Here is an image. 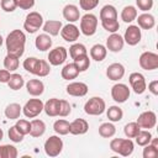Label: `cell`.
<instances>
[{"mask_svg": "<svg viewBox=\"0 0 158 158\" xmlns=\"http://www.w3.org/2000/svg\"><path fill=\"white\" fill-rule=\"evenodd\" d=\"M63 149V141L58 136H51L44 142V152L48 157H57Z\"/></svg>", "mask_w": 158, "mask_h": 158, "instance_id": "cell-7", "label": "cell"}, {"mask_svg": "<svg viewBox=\"0 0 158 158\" xmlns=\"http://www.w3.org/2000/svg\"><path fill=\"white\" fill-rule=\"evenodd\" d=\"M110 148L115 153H118L123 157H128L132 154L135 146L131 138H114L110 142Z\"/></svg>", "mask_w": 158, "mask_h": 158, "instance_id": "cell-2", "label": "cell"}, {"mask_svg": "<svg viewBox=\"0 0 158 158\" xmlns=\"http://www.w3.org/2000/svg\"><path fill=\"white\" fill-rule=\"evenodd\" d=\"M123 44H125V41H123V37L120 36L118 33H111L107 40H106V49L111 51V52H120L122 48H123Z\"/></svg>", "mask_w": 158, "mask_h": 158, "instance_id": "cell-15", "label": "cell"}, {"mask_svg": "<svg viewBox=\"0 0 158 158\" xmlns=\"http://www.w3.org/2000/svg\"><path fill=\"white\" fill-rule=\"evenodd\" d=\"M2 137H4V132H2V130L0 128V141L2 139Z\"/></svg>", "mask_w": 158, "mask_h": 158, "instance_id": "cell-54", "label": "cell"}, {"mask_svg": "<svg viewBox=\"0 0 158 158\" xmlns=\"http://www.w3.org/2000/svg\"><path fill=\"white\" fill-rule=\"evenodd\" d=\"M43 25V17L40 12L37 11H32L26 16L25 23H23V28L28 32V33H35L37 32Z\"/></svg>", "mask_w": 158, "mask_h": 158, "instance_id": "cell-4", "label": "cell"}, {"mask_svg": "<svg viewBox=\"0 0 158 158\" xmlns=\"http://www.w3.org/2000/svg\"><path fill=\"white\" fill-rule=\"evenodd\" d=\"M23 84H25V80H23L22 75L21 74H17V73L11 74L9 81H7L9 88L12 89V90H20L23 86Z\"/></svg>", "mask_w": 158, "mask_h": 158, "instance_id": "cell-33", "label": "cell"}, {"mask_svg": "<svg viewBox=\"0 0 158 158\" xmlns=\"http://www.w3.org/2000/svg\"><path fill=\"white\" fill-rule=\"evenodd\" d=\"M106 75L110 80H120L125 75V67L121 63H112L106 69Z\"/></svg>", "mask_w": 158, "mask_h": 158, "instance_id": "cell-16", "label": "cell"}, {"mask_svg": "<svg viewBox=\"0 0 158 158\" xmlns=\"http://www.w3.org/2000/svg\"><path fill=\"white\" fill-rule=\"evenodd\" d=\"M2 42H4V40H2V37H1V35H0V47H1V44H2Z\"/></svg>", "mask_w": 158, "mask_h": 158, "instance_id": "cell-55", "label": "cell"}, {"mask_svg": "<svg viewBox=\"0 0 158 158\" xmlns=\"http://www.w3.org/2000/svg\"><path fill=\"white\" fill-rule=\"evenodd\" d=\"M137 125L141 127V128H146V130H149V128H153L157 123V116L153 111H144L142 112L138 118H137Z\"/></svg>", "mask_w": 158, "mask_h": 158, "instance_id": "cell-13", "label": "cell"}, {"mask_svg": "<svg viewBox=\"0 0 158 158\" xmlns=\"http://www.w3.org/2000/svg\"><path fill=\"white\" fill-rule=\"evenodd\" d=\"M69 54L72 57V59L79 57V56H83V54H88V51L85 48L84 44L81 43H74L69 47Z\"/></svg>", "mask_w": 158, "mask_h": 158, "instance_id": "cell-39", "label": "cell"}, {"mask_svg": "<svg viewBox=\"0 0 158 158\" xmlns=\"http://www.w3.org/2000/svg\"><path fill=\"white\" fill-rule=\"evenodd\" d=\"M137 17V10L135 6L132 5H128V6H125L121 11V20L126 23H130L132 21H135Z\"/></svg>", "mask_w": 158, "mask_h": 158, "instance_id": "cell-28", "label": "cell"}, {"mask_svg": "<svg viewBox=\"0 0 158 158\" xmlns=\"http://www.w3.org/2000/svg\"><path fill=\"white\" fill-rule=\"evenodd\" d=\"M35 44H36V48L38 51H47L52 47V38L47 35V33H42V35H38L36 37V41H35Z\"/></svg>", "mask_w": 158, "mask_h": 158, "instance_id": "cell-24", "label": "cell"}, {"mask_svg": "<svg viewBox=\"0 0 158 158\" xmlns=\"http://www.w3.org/2000/svg\"><path fill=\"white\" fill-rule=\"evenodd\" d=\"M143 158H156L158 157V147L148 143L146 146H143Z\"/></svg>", "mask_w": 158, "mask_h": 158, "instance_id": "cell-43", "label": "cell"}, {"mask_svg": "<svg viewBox=\"0 0 158 158\" xmlns=\"http://www.w3.org/2000/svg\"><path fill=\"white\" fill-rule=\"evenodd\" d=\"M88 93V85L81 81H73L67 85V94L72 96H84Z\"/></svg>", "mask_w": 158, "mask_h": 158, "instance_id": "cell-17", "label": "cell"}, {"mask_svg": "<svg viewBox=\"0 0 158 158\" xmlns=\"http://www.w3.org/2000/svg\"><path fill=\"white\" fill-rule=\"evenodd\" d=\"M10 72L7 69H0V83H7L10 79Z\"/></svg>", "mask_w": 158, "mask_h": 158, "instance_id": "cell-52", "label": "cell"}, {"mask_svg": "<svg viewBox=\"0 0 158 158\" xmlns=\"http://www.w3.org/2000/svg\"><path fill=\"white\" fill-rule=\"evenodd\" d=\"M43 111H44L48 116H51V117L58 116V112H59V99H56V98L49 99V100L44 104Z\"/></svg>", "mask_w": 158, "mask_h": 158, "instance_id": "cell-25", "label": "cell"}, {"mask_svg": "<svg viewBox=\"0 0 158 158\" xmlns=\"http://www.w3.org/2000/svg\"><path fill=\"white\" fill-rule=\"evenodd\" d=\"M106 54H107L106 47L102 46V44H100V43L94 44V46L90 48V57H91V59H94V60H96V62L104 60L105 57H106Z\"/></svg>", "mask_w": 158, "mask_h": 158, "instance_id": "cell-23", "label": "cell"}, {"mask_svg": "<svg viewBox=\"0 0 158 158\" xmlns=\"http://www.w3.org/2000/svg\"><path fill=\"white\" fill-rule=\"evenodd\" d=\"M70 104L67 101V100H59V112H58V116H62V117H65L70 114Z\"/></svg>", "mask_w": 158, "mask_h": 158, "instance_id": "cell-47", "label": "cell"}, {"mask_svg": "<svg viewBox=\"0 0 158 158\" xmlns=\"http://www.w3.org/2000/svg\"><path fill=\"white\" fill-rule=\"evenodd\" d=\"M74 64L77 65V68L81 73V72H85L90 67V59H89L88 54H83V56H79V57L74 58Z\"/></svg>", "mask_w": 158, "mask_h": 158, "instance_id": "cell-38", "label": "cell"}, {"mask_svg": "<svg viewBox=\"0 0 158 158\" xmlns=\"http://www.w3.org/2000/svg\"><path fill=\"white\" fill-rule=\"evenodd\" d=\"M63 17L69 21V22H75V21H79L80 19V12H79V9L78 6L73 5V4H68L63 7Z\"/></svg>", "mask_w": 158, "mask_h": 158, "instance_id": "cell-20", "label": "cell"}, {"mask_svg": "<svg viewBox=\"0 0 158 158\" xmlns=\"http://www.w3.org/2000/svg\"><path fill=\"white\" fill-rule=\"evenodd\" d=\"M100 20H117V10L112 5H105L100 10Z\"/></svg>", "mask_w": 158, "mask_h": 158, "instance_id": "cell-30", "label": "cell"}, {"mask_svg": "<svg viewBox=\"0 0 158 158\" xmlns=\"http://www.w3.org/2000/svg\"><path fill=\"white\" fill-rule=\"evenodd\" d=\"M136 138V143L138 146H146L151 142L152 139V133L148 131V130H139V132L137 133V136L135 137Z\"/></svg>", "mask_w": 158, "mask_h": 158, "instance_id": "cell-37", "label": "cell"}, {"mask_svg": "<svg viewBox=\"0 0 158 158\" xmlns=\"http://www.w3.org/2000/svg\"><path fill=\"white\" fill-rule=\"evenodd\" d=\"M16 128L25 136V135H28L30 133V130H31V122H28L27 120H17L16 122Z\"/></svg>", "mask_w": 158, "mask_h": 158, "instance_id": "cell-46", "label": "cell"}, {"mask_svg": "<svg viewBox=\"0 0 158 158\" xmlns=\"http://www.w3.org/2000/svg\"><path fill=\"white\" fill-rule=\"evenodd\" d=\"M16 6L22 10H30L35 6V0H15Z\"/></svg>", "mask_w": 158, "mask_h": 158, "instance_id": "cell-50", "label": "cell"}, {"mask_svg": "<svg viewBox=\"0 0 158 158\" xmlns=\"http://www.w3.org/2000/svg\"><path fill=\"white\" fill-rule=\"evenodd\" d=\"M139 130H141V127L137 125V122H128L123 127V132L127 138H135L137 136V133L139 132Z\"/></svg>", "mask_w": 158, "mask_h": 158, "instance_id": "cell-40", "label": "cell"}, {"mask_svg": "<svg viewBox=\"0 0 158 158\" xmlns=\"http://www.w3.org/2000/svg\"><path fill=\"white\" fill-rule=\"evenodd\" d=\"M111 96H112L114 101L122 104L130 98V89L126 84L117 83L111 88Z\"/></svg>", "mask_w": 158, "mask_h": 158, "instance_id": "cell-9", "label": "cell"}, {"mask_svg": "<svg viewBox=\"0 0 158 158\" xmlns=\"http://www.w3.org/2000/svg\"><path fill=\"white\" fill-rule=\"evenodd\" d=\"M0 5H1V9L4 11H6V12H12L17 7L15 0H1Z\"/></svg>", "mask_w": 158, "mask_h": 158, "instance_id": "cell-49", "label": "cell"}, {"mask_svg": "<svg viewBox=\"0 0 158 158\" xmlns=\"http://www.w3.org/2000/svg\"><path fill=\"white\" fill-rule=\"evenodd\" d=\"M79 35H80V31H79V28L74 23H68L65 26H62L60 36H62V38L64 41H67V42H75L79 38Z\"/></svg>", "mask_w": 158, "mask_h": 158, "instance_id": "cell-14", "label": "cell"}, {"mask_svg": "<svg viewBox=\"0 0 158 158\" xmlns=\"http://www.w3.org/2000/svg\"><path fill=\"white\" fill-rule=\"evenodd\" d=\"M98 17L93 14H85L80 19V31L85 36H93L96 32Z\"/></svg>", "mask_w": 158, "mask_h": 158, "instance_id": "cell-5", "label": "cell"}, {"mask_svg": "<svg viewBox=\"0 0 158 158\" xmlns=\"http://www.w3.org/2000/svg\"><path fill=\"white\" fill-rule=\"evenodd\" d=\"M4 67H5V69H7L9 72L16 70V69L19 68V58L7 54V56L4 58Z\"/></svg>", "mask_w": 158, "mask_h": 158, "instance_id": "cell-42", "label": "cell"}, {"mask_svg": "<svg viewBox=\"0 0 158 158\" xmlns=\"http://www.w3.org/2000/svg\"><path fill=\"white\" fill-rule=\"evenodd\" d=\"M21 111H22V107L20 106V104L12 102V104H9L6 106V109H5V116L9 120H17L20 117Z\"/></svg>", "mask_w": 158, "mask_h": 158, "instance_id": "cell-29", "label": "cell"}, {"mask_svg": "<svg viewBox=\"0 0 158 158\" xmlns=\"http://www.w3.org/2000/svg\"><path fill=\"white\" fill-rule=\"evenodd\" d=\"M37 62H38V58L36 57H28L23 60V68L25 70H27L28 73L33 74L35 73V69H36V65H37Z\"/></svg>", "mask_w": 158, "mask_h": 158, "instance_id": "cell-44", "label": "cell"}, {"mask_svg": "<svg viewBox=\"0 0 158 158\" xmlns=\"http://www.w3.org/2000/svg\"><path fill=\"white\" fill-rule=\"evenodd\" d=\"M5 43H6L7 54L16 57V58H20L25 52L26 36L21 30H14L7 35Z\"/></svg>", "mask_w": 158, "mask_h": 158, "instance_id": "cell-1", "label": "cell"}, {"mask_svg": "<svg viewBox=\"0 0 158 158\" xmlns=\"http://www.w3.org/2000/svg\"><path fill=\"white\" fill-rule=\"evenodd\" d=\"M106 109L105 101L99 98V96H93L91 99H89L85 105H84V111L88 115L91 116H96V115H101Z\"/></svg>", "mask_w": 158, "mask_h": 158, "instance_id": "cell-3", "label": "cell"}, {"mask_svg": "<svg viewBox=\"0 0 158 158\" xmlns=\"http://www.w3.org/2000/svg\"><path fill=\"white\" fill-rule=\"evenodd\" d=\"M128 81H130V85H131V88L133 89V91L136 94L144 93L147 85H146V79H144L143 74H141L138 72L131 73L130 77H128Z\"/></svg>", "mask_w": 158, "mask_h": 158, "instance_id": "cell-10", "label": "cell"}, {"mask_svg": "<svg viewBox=\"0 0 158 158\" xmlns=\"http://www.w3.org/2000/svg\"><path fill=\"white\" fill-rule=\"evenodd\" d=\"M27 93L32 96H40L44 91V84L40 79H30L26 83Z\"/></svg>", "mask_w": 158, "mask_h": 158, "instance_id": "cell-19", "label": "cell"}, {"mask_svg": "<svg viewBox=\"0 0 158 158\" xmlns=\"http://www.w3.org/2000/svg\"><path fill=\"white\" fill-rule=\"evenodd\" d=\"M139 65L144 70H154L158 68V54L154 52H143L139 56Z\"/></svg>", "mask_w": 158, "mask_h": 158, "instance_id": "cell-8", "label": "cell"}, {"mask_svg": "<svg viewBox=\"0 0 158 158\" xmlns=\"http://www.w3.org/2000/svg\"><path fill=\"white\" fill-rule=\"evenodd\" d=\"M148 90L153 95H158V80H153L148 84Z\"/></svg>", "mask_w": 158, "mask_h": 158, "instance_id": "cell-53", "label": "cell"}, {"mask_svg": "<svg viewBox=\"0 0 158 158\" xmlns=\"http://www.w3.org/2000/svg\"><path fill=\"white\" fill-rule=\"evenodd\" d=\"M106 115H107V118L112 122H117V121H121L122 120V116H123V111L121 107L114 105V106H110L106 111Z\"/></svg>", "mask_w": 158, "mask_h": 158, "instance_id": "cell-32", "label": "cell"}, {"mask_svg": "<svg viewBox=\"0 0 158 158\" xmlns=\"http://www.w3.org/2000/svg\"><path fill=\"white\" fill-rule=\"evenodd\" d=\"M9 138L12 141V142H15V143H20L22 139H23V135L16 128V126H11L10 128H9Z\"/></svg>", "mask_w": 158, "mask_h": 158, "instance_id": "cell-45", "label": "cell"}, {"mask_svg": "<svg viewBox=\"0 0 158 158\" xmlns=\"http://www.w3.org/2000/svg\"><path fill=\"white\" fill-rule=\"evenodd\" d=\"M116 133V127L111 122H104L99 126V135L104 138H110Z\"/></svg>", "mask_w": 158, "mask_h": 158, "instance_id": "cell-31", "label": "cell"}, {"mask_svg": "<svg viewBox=\"0 0 158 158\" xmlns=\"http://www.w3.org/2000/svg\"><path fill=\"white\" fill-rule=\"evenodd\" d=\"M89 130V123L84 118H75L69 123V133L72 135H84Z\"/></svg>", "mask_w": 158, "mask_h": 158, "instance_id": "cell-18", "label": "cell"}, {"mask_svg": "<svg viewBox=\"0 0 158 158\" xmlns=\"http://www.w3.org/2000/svg\"><path fill=\"white\" fill-rule=\"evenodd\" d=\"M46 131V123L42 120L35 118L31 121V130H30V135L32 137H41Z\"/></svg>", "mask_w": 158, "mask_h": 158, "instance_id": "cell-27", "label": "cell"}, {"mask_svg": "<svg viewBox=\"0 0 158 158\" xmlns=\"http://www.w3.org/2000/svg\"><path fill=\"white\" fill-rule=\"evenodd\" d=\"M101 25L110 33H115L120 28V23L117 20H101Z\"/></svg>", "mask_w": 158, "mask_h": 158, "instance_id": "cell-41", "label": "cell"}, {"mask_svg": "<svg viewBox=\"0 0 158 158\" xmlns=\"http://www.w3.org/2000/svg\"><path fill=\"white\" fill-rule=\"evenodd\" d=\"M98 4H99V0H79V6L81 7V10H85V11L95 9Z\"/></svg>", "mask_w": 158, "mask_h": 158, "instance_id": "cell-48", "label": "cell"}, {"mask_svg": "<svg viewBox=\"0 0 158 158\" xmlns=\"http://www.w3.org/2000/svg\"><path fill=\"white\" fill-rule=\"evenodd\" d=\"M67 56H68V52L64 47L59 46V47H56L53 48L49 53H48V62L49 64L52 65H60L65 62L67 59Z\"/></svg>", "mask_w": 158, "mask_h": 158, "instance_id": "cell-11", "label": "cell"}, {"mask_svg": "<svg viewBox=\"0 0 158 158\" xmlns=\"http://www.w3.org/2000/svg\"><path fill=\"white\" fill-rule=\"evenodd\" d=\"M136 4H137V6H138L139 10H142V11L146 12V11H148V10L152 9L153 0H136Z\"/></svg>", "mask_w": 158, "mask_h": 158, "instance_id": "cell-51", "label": "cell"}, {"mask_svg": "<svg viewBox=\"0 0 158 158\" xmlns=\"http://www.w3.org/2000/svg\"><path fill=\"white\" fill-rule=\"evenodd\" d=\"M137 19V22H138V27L139 28H143V30H151L156 25V20H154V16L151 15V14H142L139 15Z\"/></svg>", "mask_w": 158, "mask_h": 158, "instance_id": "cell-21", "label": "cell"}, {"mask_svg": "<svg viewBox=\"0 0 158 158\" xmlns=\"http://www.w3.org/2000/svg\"><path fill=\"white\" fill-rule=\"evenodd\" d=\"M53 130H54L56 133H58V135H62V136L68 135V133H69V122H68L67 120H63V118L57 120V121L53 123Z\"/></svg>", "mask_w": 158, "mask_h": 158, "instance_id": "cell-35", "label": "cell"}, {"mask_svg": "<svg viewBox=\"0 0 158 158\" xmlns=\"http://www.w3.org/2000/svg\"><path fill=\"white\" fill-rule=\"evenodd\" d=\"M17 149L11 144H2L0 146V158H16Z\"/></svg>", "mask_w": 158, "mask_h": 158, "instance_id": "cell-36", "label": "cell"}, {"mask_svg": "<svg viewBox=\"0 0 158 158\" xmlns=\"http://www.w3.org/2000/svg\"><path fill=\"white\" fill-rule=\"evenodd\" d=\"M62 30V22L58 20H48L43 25V31L51 36H57Z\"/></svg>", "mask_w": 158, "mask_h": 158, "instance_id": "cell-26", "label": "cell"}, {"mask_svg": "<svg viewBox=\"0 0 158 158\" xmlns=\"http://www.w3.org/2000/svg\"><path fill=\"white\" fill-rule=\"evenodd\" d=\"M141 30L138 26H135V25H130L126 31H125V36H123V41L130 44V46H136L141 41Z\"/></svg>", "mask_w": 158, "mask_h": 158, "instance_id": "cell-12", "label": "cell"}, {"mask_svg": "<svg viewBox=\"0 0 158 158\" xmlns=\"http://www.w3.org/2000/svg\"><path fill=\"white\" fill-rule=\"evenodd\" d=\"M43 106H44V104L41 99H30L22 107V112L26 117L33 118L43 111Z\"/></svg>", "mask_w": 158, "mask_h": 158, "instance_id": "cell-6", "label": "cell"}, {"mask_svg": "<svg viewBox=\"0 0 158 158\" xmlns=\"http://www.w3.org/2000/svg\"><path fill=\"white\" fill-rule=\"evenodd\" d=\"M51 72V67H49V63L47 60H43V59H38L37 62V65H36V69H35V75H38V77H47Z\"/></svg>", "mask_w": 158, "mask_h": 158, "instance_id": "cell-34", "label": "cell"}, {"mask_svg": "<svg viewBox=\"0 0 158 158\" xmlns=\"http://www.w3.org/2000/svg\"><path fill=\"white\" fill-rule=\"evenodd\" d=\"M79 73H80L79 69L77 68V65L73 62V63H68L63 67V69L60 72V75L65 80H72V79H75L79 75Z\"/></svg>", "mask_w": 158, "mask_h": 158, "instance_id": "cell-22", "label": "cell"}]
</instances>
